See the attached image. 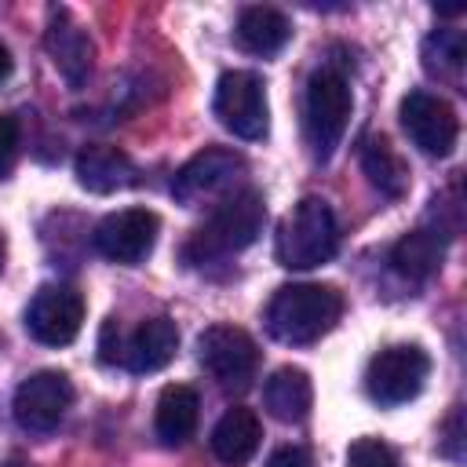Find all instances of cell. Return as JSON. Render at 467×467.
<instances>
[{
  "label": "cell",
  "mask_w": 467,
  "mask_h": 467,
  "mask_svg": "<svg viewBox=\"0 0 467 467\" xmlns=\"http://www.w3.org/2000/svg\"><path fill=\"white\" fill-rule=\"evenodd\" d=\"M354 99H350V84L336 73V69H317L306 80V95H303V131L310 142L314 161H328L347 131Z\"/></svg>",
  "instance_id": "4"
},
{
  "label": "cell",
  "mask_w": 467,
  "mask_h": 467,
  "mask_svg": "<svg viewBox=\"0 0 467 467\" xmlns=\"http://www.w3.org/2000/svg\"><path fill=\"white\" fill-rule=\"evenodd\" d=\"M263 405L281 423H303L310 405H314L310 376L303 368H292V365L270 372V379L263 383Z\"/></svg>",
  "instance_id": "19"
},
{
  "label": "cell",
  "mask_w": 467,
  "mask_h": 467,
  "mask_svg": "<svg viewBox=\"0 0 467 467\" xmlns=\"http://www.w3.org/2000/svg\"><path fill=\"white\" fill-rule=\"evenodd\" d=\"M11 66H15V62H11V51H7L4 44H0V84H4L7 77H11Z\"/></svg>",
  "instance_id": "28"
},
{
  "label": "cell",
  "mask_w": 467,
  "mask_h": 467,
  "mask_svg": "<svg viewBox=\"0 0 467 467\" xmlns=\"http://www.w3.org/2000/svg\"><path fill=\"white\" fill-rule=\"evenodd\" d=\"M460 441H463V438H460V405H456V409H452V416H449V423H445V441H441V452H445L449 460H456V463L463 460Z\"/></svg>",
  "instance_id": "27"
},
{
  "label": "cell",
  "mask_w": 467,
  "mask_h": 467,
  "mask_svg": "<svg viewBox=\"0 0 467 467\" xmlns=\"http://www.w3.org/2000/svg\"><path fill=\"white\" fill-rule=\"evenodd\" d=\"M157 230H161V219L150 208H120V212H109L95 226L91 241H95V252L102 259L120 263V266H135L153 252Z\"/></svg>",
  "instance_id": "11"
},
{
  "label": "cell",
  "mask_w": 467,
  "mask_h": 467,
  "mask_svg": "<svg viewBox=\"0 0 467 467\" xmlns=\"http://www.w3.org/2000/svg\"><path fill=\"white\" fill-rule=\"evenodd\" d=\"M361 171L372 182V190H379L390 201L405 197V190H409V168L398 157V150L390 146V139H383V135L361 139Z\"/></svg>",
  "instance_id": "21"
},
{
  "label": "cell",
  "mask_w": 467,
  "mask_h": 467,
  "mask_svg": "<svg viewBox=\"0 0 467 467\" xmlns=\"http://www.w3.org/2000/svg\"><path fill=\"white\" fill-rule=\"evenodd\" d=\"M244 175H248V164L241 153L223 150V146H208L171 175V197L179 204H201V201L230 197V193H237V182Z\"/></svg>",
  "instance_id": "7"
},
{
  "label": "cell",
  "mask_w": 467,
  "mask_h": 467,
  "mask_svg": "<svg viewBox=\"0 0 467 467\" xmlns=\"http://www.w3.org/2000/svg\"><path fill=\"white\" fill-rule=\"evenodd\" d=\"M212 113L226 131H234L244 142H259L270 131V106H266V84L263 77L248 69H230L215 84Z\"/></svg>",
  "instance_id": "5"
},
{
  "label": "cell",
  "mask_w": 467,
  "mask_h": 467,
  "mask_svg": "<svg viewBox=\"0 0 467 467\" xmlns=\"http://www.w3.org/2000/svg\"><path fill=\"white\" fill-rule=\"evenodd\" d=\"M179 350V328L171 317H150L142 321L131 336H124V350H120V365L135 376L146 372H161Z\"/></svg>",
  "instance_id": "14"
},
{
  "label": "cell",
  "mask_w": 467,
  "mask_h": 467,
  "mask_svg": "<svg viewBox=\"0 0 467 467\" xmlns=\"http://www.w3.org/2000/svg\"><path fill=\"white\" fill-rule=\"evenodd\" d=\"M401 128L412 139V146L427 157H449L460 142L456 109L431 91H409L401 99Z\"/></svg>",
  "instance_id": "10"
},
{
  "label": "cell",
  "mask_w": 467,
  "mask_h": 467,
  "mask_svg": "<svg viewBox=\"0 0 467 467\" xmlns=\"http://www.w3.org/2000/svg\"><path fill=\"white\" fill-rule=\"evenodd\" d=\"M73 171H77V182L91 193H113V190H124L135 182V164L124 150L117 146H84L73 161Z\"/></svg>",
  "instance_id": "16"
},
{
  "label": "cell",
  "mask_w": 467,
  "mask_h": 467,
  "mask_svg": "<svg viewBox=\"0 0 467 467\" xmlns=\"http://www.w3.org/2000/svg\"><path fill=\"white\" fill-rule=\"evenodd\" d=\"M347 467H398V456L379 438H358L347 449Z\"/></svg>",
  "instance_id": "23"
},
{
  "label": "cell",
  "mask_w": 467,
  "mask_h": 467,
  "mask_svg": "<svg viewBox=\"0 0 467 467\" xmlns=\"http://www.w3.org/2000/svg\"><path fill=\"white\" fill-rule=\"evenodd\" d=\"M427 372H431L427 350H420L416 343H394L372 354L365 368V390L376 405H405L423 390Z\"/></svg>",
  "instance_id": "6"
},
{
  "label": "cell",
  "mask_w": 467,
  "mask_h": 467,
  "mask_svg": "<svg viewBox=\"0 0 467 467\" xmlns=\"http://www.w3.org/2000/svg\"><path fill=\"white\" fill-rule=\"evenodd\" d=\"M15 153H18V120L0 113V175L15 164Z\"/></svg>",
  "instance_id": "25"
},
{
  "label": "cell",
  "mask_w": 467,
  "mask_h": 467,
  "mask_svg": "<svg viewBox=\"0 0 467 467\" xmlns=\"http://www.w3.org/2000/svg\"><path fill=\"white\" fill-rule=\"evenodd\" d=\"M266 467H314V463H310V456L299 445H281V449L270 452Z\"/></svg>",
  "instance_id": "26"
},
{
  "label": "cell",
  "mask_w": 467,
  "mask_h": 467,
  "mask_svg": "<svg viewBox=\"0 0 467 467\" xmlns=\"http://www.w3.org/2000/svg\"><path fill=\"white\" fill-rule=\"evenodd\" d=\"M0 270H4V237H0Z\"/></svg>",
  "instance_id": "29"
},
{
  "label": "cell",
  "mask_w": 467,
  "mask_h": 467,
  "mask_svg": "<svg viewBox=\"0 0 467 467\" xmlns=\"http://www.w3.org/2000/svg\"><path fill=\"white\" fill-rule=\"evenodd\" d=\"M420 58H423V69L438 80H460L463 66H467V40L460 29H434L423 47H420Z\"/></svg>",
  "instance_id": "22"
},
{
  "label": "cell",
  "mask_w": 467,
  "mask_h": 467,
  "mask_svg": "<svg viewBox=\"0 0 467 467\" xmlns=\"http://www.w3.org/2000/svg\"><path fill=\"white\" fill-rule=\"evenodd\" d=\"M339 248V223L328 201L303 197L277 230V263L288 270H314Z\"/></svg>",
  "instance_id": "3"
},
{
  "label": "cell",
  "mask_w": 467,
  "mask_h": 467,
  "mask_svg": "<svg viewBox=\"0 0 467 467\" xmlns=\"http://www.w3.org/2000/svg\"><path fill=\"white\" fill-rule=\"evenodd\" d=\"M197 361L204 365V372L226 387V390H244L255 379L259 368V347L255 339L237 328V325H212L201 332L197 339Z\"/></svg>",
  "instance_id": "8"
},
{
  "label": "cell",
  "mask_w": 467,
  "mask_h": 467,
  "mask_svg": "<svg viewBox=\"0 0 467 467\" xmlns=\"http://www.w3.org/2000/svg\"><path fill=\"white\" fill-rule=\"evenodd\" d=\"M259 441H263V423H259V416H255L252 409H244V405L226 409V412L219 416V423L212 427V452H215V460L226 463V467H244V463L255 456Z\"/></svg>",
  "instance_id": "15"
},
{
  "label": "cell",
  "mask_w": 467,
  "mask_h": 467,
  "mask_svg": "<svg viewBox=\"0 0 467 467\" xmlns=\"http://www.w3.org/2000/svg\"><path fill=\"white\" fill-rule=\"evenodd\" d=\"M120 350H124V332H120V321L109 317L99 332V358L106 365H120Z\"/></svg>",
  "instance_id": "24"
},
{
  "label": "cell",
  "mask_w": 467,
  "mask_h": 467,
  "mask_svg": "<svg viewBox=\"0 0 467 467\" xmlns=\"http://www.w3.org/2000/svg\"><path fill=\"white\" fill-rule=\"evenodd\" d=\"M84 325V296L73 285H40L26 306V328L44 347H66Z\"/></svg>",
  "instance_id": "12"
},
{
  "label": "cell",
  "mask_w": 467,
  "mask_h": 467,
  "mask_svg": "<svg viewBox=\"0 0 467 467\" xmlns=\"http://www.w3.org/2000/svg\"><path fill=\"white\" fill-rule=\"evenodd\" d=\"M69 405H73V383L66 372H55V368L26 376L11 398L15 423L29 434H51L62 423Z\"/></svg>",
  "instance_id": "9"
},
{
  "label": "cell",
  "mask_w": 467,
  "mask_h": 467,
  "mask_svg": "<svg viewBox=\"0 0 467 467\" xmlns=\"http://www.w3.org/2000/svg\"><path fill=\"white\" fill-rule=\"evenodd\" d=\"M263 223H266L263 193L259 190H237V193L219 201V208L208 215V223L201 230H193V237L182 248V259L190 266H204V263H219L226 255H237L248 244H255V237L263 234Z\"/></svg>",
  "instance_id": "1"
},
{
  "label": "cell",
  "mask_w": 467,
  "mask_h": 467,
  "mask_svg": "<svg viewBox=\"0 0 467 467\" xmlns=\"http://www.w3.org/2000/svg\"><path fill=\"white\" fill-rule=\"evenodd\" d=\"M44 47L55 62V69L62 73V80L69 88H84L95 66V44L91 36L80 29V22L69 15V7H51V22L44 33Z\"/></svg>",
  "instance_id": "13"
},
{
  "label": "cell",
  "mask_w": 467,
  "mask_h": 467,
  "mask_svg": "<svg viewBox=\"0 0 467 467\" xmlns=\"http://www.w3.org/2000/svg\"><path fill=\"white\" fill-rule=\"evenodd\" d=\"M234 33H237V44L244 51H252V55H277L288 44V36H292V22L277 7L252 4V7L241 11Z\"/></svg>",
  "instance_id": "20"
},
{
  "label": "cell",
  "mask_w": 467,
  "mask_h": 467,
  "mask_svg": "<svg viewBox=\"0 0 467 467\" xmlns=\"http://www.w3.org/2000/svg\"><path fill=\"white\" fill-rule=\"evenodd\" d=\"M445 244H449V234L438 226H420V230H409L405 237L394 241L390 248V266L409 277V281H427L441 270V259H445Z\"/></svg>",
  "instance_id": "17"
},
{
  "label": "cell",
  "mask_w": 467,
  "mask_h": 467,
  "mask_svg": "<svg viewBox=\"0 0 467 467\" xmlns=\"http://www.w3.org/2000/svg\"><path fill=\"white\" fill-rule=\"evenodd\" d=\"M339 314H343V299L332 285H310V281L285 285L274 292L266 306V332L277 343L306 347L325 332H332Z\"/></svg>",
  "instance_id": "2"
},
{
  "label": "cell",
  "mask_w": 467,
  "mask_h": 467,
  "mask_svg": "<svg viewBox=\"0 0 467 467\" xmlns=\"http://www.w3.org/2000/svg\"><path fill=\"white\" fill-rule=\"evenodd\" d=\"M197 416H201V398L193 387H186V383L164 387L157 398V412H153V431H157L161 445H168V449L186 445L197 431Z\"/></svg>",
  "instance_id": "18"
}]
</instances>
